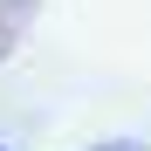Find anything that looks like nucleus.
Instances as JSON below:
<instances>
[{"label":"nucleus","instance_id":"f257e3e1","mask_svg":"<svg viewBox=\"0 0 151 151\" xmlns=\"http://www.w3.org/2000/svg\"><path fill=\"white\" fill-rule=\"evenodd\" d=\"M28 21H35V0H0V62H7L14 48H21Z\"/></svg>","mask_w":151,"mask_h":151},{"label":"nucleus","instance_id":"f03ea898","mask_svg":"<svg viewBox=\"0 0 151 151\" xmlns=\"http://www.w3.org/2000/svg\"><path fill=\"white\" fill-rule=\"evenodd\" d=\"M89 151H144L137 137H110V144H89Z\"/></svg>","mask_w":151,"mask_h":151},{"label":"nucleus","instance_id":"7ed1b4c3","mask_svg":"<svg viewBox=\"0 0 151 151\" xmlns=\"http://www.w3.org/2000/svg\"><path fill=\"white\" fill-rule=\"evenodd\" d=\"M0 151H7V144H0Z\"/></svg>","mask_w":151,"mask_h":151}]
</instances>
